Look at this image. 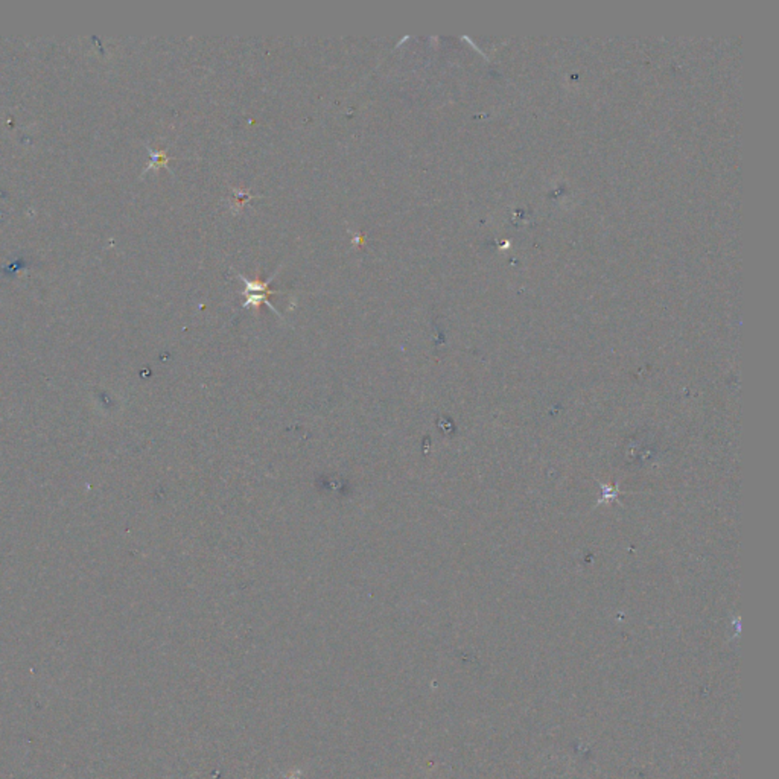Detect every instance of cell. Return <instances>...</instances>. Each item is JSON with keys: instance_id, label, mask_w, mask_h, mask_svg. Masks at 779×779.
<instances>
[{"instance_id": "6da1fadb", "label": "cell", "mask_w": 779, "mask_h": 779, "mask_svg": "<svg viewBox=\"0 0 779 779\" xmlns=\"http://www.w3.org/2000/svg\"><path fill=\"white\" fill-rule=\"evenodd\" d=\"M247 289H245V295H247V301H245V306H251V308H258L262 301H265L267 305H270L268 303L267 297L268 295L274 294V291H270L268 289V285H270L271 280H267V282H253V280H247L244 279ZM271 306V305H270ZM271 309H274L271 306ZM275 311V309H274Z\"/></svg>"}, {"instance_id": "7a4b0ae2", "label": "cell", "mask_w": 779, "mask_h": 779, "mask_svg": "<svg viewBox=\"0 0 779 779\" xmlns=\"http://www.w3.org/2000/svg\"><path fill=\"white\" fill-rule=\"evenodd\" d=\"M299 776H300V771H293V774L289 775L286 779H300Z\"/></svg>"}]
</instances>
